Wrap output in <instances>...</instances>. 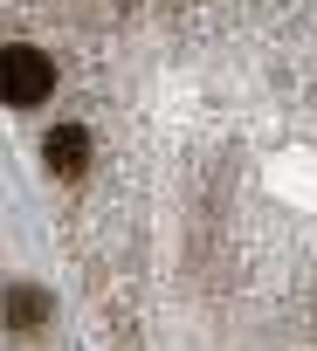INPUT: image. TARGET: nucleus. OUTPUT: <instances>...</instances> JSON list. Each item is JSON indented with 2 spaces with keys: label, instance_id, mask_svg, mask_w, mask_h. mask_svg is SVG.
Wrapping results in <instances>:
<instances>
[{
  "label": "nucleus",
  "instance_id": "f257e3e1",
  "mask_svg": "<svg viewBox=\"0 0 317 351\" xmlns=\"http://www.w3.org/2000/svg\"><path fill=\"white\" fill-rule=\"evenodd\" d=\"M49 90H56V62H49L42 49L14 42V49H8V104H42Z\"/></svg>",
  "mask_w": 317,
  "mask_h": 351
},
{
  "label": "nucleus",
  "instance_id": "f03ea898",
  "mask_svg": "<svg viewBox=\"0 0 317 351\" xmlns=\"http://www.w3.org/2000/svg\"><path fill=\"white\" fill-rule=\"evenodd\" d=\"M83 158H90V138H83L76 124L49 131V165H56V172H83Z\"/></svg>",
  "mask_w": 317,
  "mask_h": 351
},
{
  "label": "nucleus",
  "instance_id": "7ed1b4c3",
  "mask_svg": "<svg viewBox=\"0 0 317 351\" xmlns=\"http://www.w3.org/2000/svg\"><path fill=\"white\" fill-rule=\"evenodd\" d=\"M14 324H42V289H14Z\"/></svg>",
  "mask_w": 317,
  "mask_h": 351
}]
</instances>
